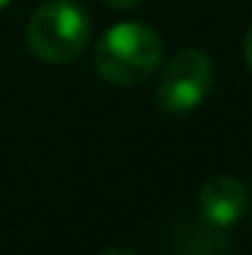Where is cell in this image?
I'll return each mask as SVG.
<instances>
[{
	"label": "cell",
	"instance_id": "6",
	"mask_svg": "<svg viewBox=\"0 0 252 255\" xmlns=\"http://www.w3.org/2000/svg\"><path fill=\"white\" fill-rule=\"evenodd\" d=\"M101 255H136V253H133L130 247H107Z\"/></svg>",
	"mask_w": 252,
	"mask_h": 255
},
{
	"label": "cell",
	"instance_id": "7",
	"mask_svg": "<svg viewBox=\"0 0 252 255\" xmlns=\"http://www.w3.org/2000/svg\"><path fill=\"white\" fill-rule=\"evenodd\" d=\"M244 51H247V63H250V68H252V30L247 33V45H244Z\"/></svg>",
	"mask_w": 252,
	"mask_h": 255
},
{
	"label": "cell",
	"instance_id": "5",
	"mask_svg": "<svg viewBox=\"0 0 252 255\" xmlns=\"http://www.w3.org/2000/svg\"><path fill=\"white\" fill-rule=\"evenodd\" d=\"M113 9H133V6H139L142 0H107Z\"/></svg>",
	"mask_w": 252,
	"mask_h": 255
},
{
	"label": "cell",
	"instance_id": "3",
	"mask_svg": "<svg viewBox=\"0 0 252 255\" xmlns=\"http://www.w3.org/2000/svg\"><path fill=\"white\" fill-rule=\"evenodd\" d=\"M214 86V63L205 51L187 48L178 51L157 80V104L166 113L196 110Z\"/></svg>",
	"mask_w": 252,
	"mask_h": 255
},
{
	"label": "cell",
	"instance_id": "1",
	"mask_svg": "<svg viewBox=\"0 0 252 255\" xmlns=\"http://www.w3.org/2000/svg\"><path fill=\"white\" fill-rule=\"evenodd\" d=\"M160 57H163V42L151 24L122 21L101 36L95 48V68L107 83L136 86L154 74Z\"/></svg>",
	"mask_w": 252,
	"mask_h": 255
},
{
	"label": "cell",
	"instance_id": "2",
	"mask_svg": "<svg viewBox=\"0 0 252 255\" xmlns=\"http://www.w3.org/2000/svg\"><path fill=\"white\" fill-rule=\"evenodd\" d=\"M89 42V18L71 0L42 3L27 24V45L45 63H71Z\"/></svg>",
	"mask_w": 252,
	"mask_h": 255
},
{
	"label": "cell",
	"instance_id": "8",
	"mask_svg": "<svg viewBox=\"0 0 252 255\" xmlns=\"http://www.w3.org/2000/svg\"><path fill=\"white\" fill-rule=\"evenodd\" d=\"M9 3H12V0H0V9H3V6H9Z\"/></svg>",
	"mask_w": 252,
	"mask_h": 255
},
{
	"label": "cell",
	"instance_id": "4",
	"mask_svg": "<svg viewBox=\"0 0 252 255\" xmlns=\"http://www.w3.org/2000/svg\"><path fill=\"white\" fill-rule=\"evenodd\" d=\"M199 211L211 226L226 229V226H232V223H238L244 217V211H247V187L232 175H214L199 190Z\"/></svg>",
	"mask_w": 252,
	"mask_h": 255
}]
</instances>
